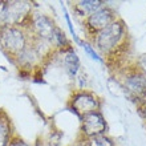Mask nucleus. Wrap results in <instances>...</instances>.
<instances>
[{
	"instance_id": "obj_5",
	"label": "nucleus",
	"mask_w": 146,
	"mask_h": 146,
	"mask_svg": "<svg viewBox=\"0 0 146 146\" xmlns=\"http://www.w3.org/2000/svg\"><path fill=\"white\" fill-rule=\"evenodd\" d=\"M33 9V3L27 0H11L5 4V25L28 27Z\"/></svg>"
},
{
	"instance_id": "obj_2",
	"label": "nucleus",
	"mask_w": 146,
	"mask_h": 146,
	"mask_svg": "<svg viewBox=\"0 0 146 146\" xmlns=\"http://www.w3.org/2000/svg\"><path fill=\"white\" fill-rule=\"evenodd\" d=\"M31 41V35L27 28L15 27V25H5L0 28V48L12 58L17 56Z\"/></svg>"
},
{
	"instance_id": "obj_11",
	"label": "nucleus",
	"mask_w": 146,
	"mask_h": 146,
	"mask_svg": "<svg viewBox=\"0 0 146 146\" xmlns=\"http://www.w3.org/2000/svg\"><path fill=\"white\" fill-rule=\"evenodd\" d=\"M72 42L73 41L66 36L65 32L57 25V28H56V31H54V33H53V40H52V44H53L54 49L57 50V52L65 50V49H68V48H70V46H73Z\"/></svg>"
},
{
	"instance_id": "obj_8",
	"label": "nucleus",
	"mask_w": 146,
	"mask_h": 146,
	"mask_svg": "<svg viewBox=\"0 0 146 146\" xmlns=\"http://www.w3.org/2000/svg\"><path fill=\"white\" fill-rule=\"evenodd\" d=\"M53 60H57L60 62V65L62 66L64 72L66 73V76L69 77L70 80L74 81L77 78V76L80 74L81 61L73 46H70V48H68L65 50H60V52L56 50Z\"/></svg>"
},
{
	"instance_id": "obj_4",
	"label": "nucleus",
	"mask_w": 146,
	"mask_h": 146,
	"mask_svg": "<svg viewBox=\"0 0 146 146\" xmlns=\"http://www.w3.org/2000/svg\"><path fill=\"white\" fill-rule=\"evenodd\" d=\"M115 19H118L117 12L111 5L108 3L96 12H93L92 15H89L85 20H82V25H84L85 35L88 36V41H90L94 36L100 31L105 29L109 24H111Z\"/></svg>"
},
{
	"instance_id": "obj_3",
	"label": "nucleus",
	"mask_w": 146,
	"mask_h": 146,
	"mask_svg": "<svg viewBox=\"0 0 146 146\" xmlns=\"http://www.w3.org/2000/svg\"><path fill=\"white\" fill-rule=\"evenodd\" d=\"M68 109L80 119L81 117L102 109L101 97L89 89H76L68 100Z\"/></svg>"
},
{
	"instance_id": "obj_18",
	"label": "nucleus",
	"mask_w": 146,
	"mask_h": 146,
	"mask_svg": "<svg viewBox=\"0 0 146 146\" xmlns=\"http://www.w3.org/2000/svg\"><path fill=\"white\" fill-rule=\"evenodd\" d=\"M68 146H84V143H82V141H81V139L77 138V139H76V142L70 143V145H68Z\"/></svg>"
},
{
	"instance_id": "obj_15",
	"label": "nucleus",
	"mask_w": 146,
	"mask_h": 146,
	"mask_svg": "<svg viewBox=\"0 0 146 146\" xmlns=\"http://www.w3.org/2000/svg\"><path fill=\"white\" fill-rule=\"evenodd\" d=\"M134 65L137 66V68L142 72L143 76L146 77V53H141V54H138V56L135 57Z\"/></svg>"
},
{
	"instance_id": "obj_12",
	"label": "nucleus",
	"mask_w": 146,
	"mask_h": 146,
	"mask_svg": "<svg viewBox=\"0 0 146 146\" xmlns=\"http://www.w3.org/2000/svg\"><path fill=\"white\" fill-rule=\"evenodd\" d=\"M84 146H117L115 141L109 134L96 135L88 139H81Z\"/></svg>"
},
{
	"instance_id": "obj_10",
	"label": "nucleus",
	"mask_w": 146,
	"mask_h": 146,
	"mask_svg": "<svg viewBox=\"0 0 146 146\" xmlns=\"http://www.w3.org/2000/svg\"><path fill=\"white\" fill-rule=\"evenodd\" d=\"M15 135V127L11 117L4 109H0V146H9Z\"/></svg>"
},
{
	"instance_id": "obj_6",
	"label": "nucleus",
	"mask_w": 146,
	"mask_h": 146,
	"mask_svg": "<svg viewBox=\"0 0 146 146\" xmlns=\"http://www.w3.org/2000/svg\"><path fill=\"white\" fill-rule=\"evenodd\" d=\"M56 28H57V24L54 23V20L49 15H46L44 12L35 11L31 16L27 29L31 37L52 42Z\"/></svg>"
},
{
	"instance_id": "obj_1",
	"label": "nucleus",
	"mask_w": 146,
	"mask_h": 146,
	"mask_svg": "<svg viewBox=\"0 0 146 146\" xmlns=\"http://www.w3.org/2000/svg\"><path fill=\"white\" fill-rule=\"evenodd\" d=\"M115 76L118 77L119 85L129 100L137 106L146 105V77L134 65V62L117 72Z\"/></svg>"
},
{
	"instance_id": "obj_17",
	"label": "nucleus",
	"mask_w": 146,
	"mask_h": 146,
	"mask_svg": "<svg viewBox=\"0 0 146 146\" xmlns=\"http://www.w3.org/2000/svg\"><path fill=\"white\" fill-rule=\"evenodd\" d=\"M137 110H138L141 118L146 122V105H142V106H137Z\"/></svg>"
},
{
	"instance_id": "obj_16",
	"label": "nucleus",
	"mask_w": 146,
	"mask_h": 146,
	"mask_svg": "<svg viewBox=\"0 0 146 146\" xmlns=\"http://www.w3.org/2000/svg\"><path fill=\"white\" fill-rule=\"evenodd\" d=\"M9 146H31L28 142H25L23 138H20L19 135H15V138L11 141Z\"/></svg>"
},
{
	"instance_id": "obj_14",
	"label": "nucleus",
	"mask_w": 146,
	"mask_h": 146,
	"mask_svg": "<svg viewBox=\"0 0 146 146\" xmlns=\"http://www.w3.org/2000/svg\"><path fill=\"white\" fill-rule=\"evenodd\" d=\"M61 9H62V12H64V19H65L66 27H68V29H69L70 37H72V41H73V42H76V44H78V45H80L81 41H82V38H81L80 36L77 35L76 29H74V25H73L72 17H70V13H69V11L66 9L65 4H62V3H61Z\"/></svg>"
},
{
	"instance_id": "obj_7",
	"label": "nucleus",
	"mask_w": 146,
	"mask_h": 146,
	"mask_svg": "<svg viewBox=\"0 0 146 146\" xmlns=\"http://www.w3.org/2000/svg\"><path fill=\"white\" fill-rule=\"evenodd\" d=\"M109 125L102 110L93 111L80 118L78 139H88L96 135L108 134Z\"/></svg>"
},
{
	"instance_id": "obj_13",
	"label": "nucleus",
	"mask_w": 146,
	"mask_h": 146,
	"mask_svg": "<svg viewBox=\"0 0 146 146\" xmlns=\"http://www.w3.org/2000/svg\"><path fill=\"white\" fill-rule=\"evenodd\" d=\"M80 46L84 49V52L86 53V56L88 57H90L93 60V61H96V62H100V64H105V60L104 57L101 56L100 53H98V50L93 46V44L90 41H88L86 38L85 40H82L80 44Z\"/></svg>"
},
{
	"instance_id": "obj_9",
	"label": "nucleus",
	"mask_w": 146,
	"mask_h": 146,
	"mask_svg": "<svg viewBox=\"0 0 146 146\" xmlns=\"http://www.w3.org/2000/svg\"><path fill=\"white\" fill-rule=\"evenodd\" d=\"M106 1L104 0H80L72 4L73 15H76L78 19L85 20L89 15H92L93 12L104 7Z\"/></svg>"
}]
</instances>
